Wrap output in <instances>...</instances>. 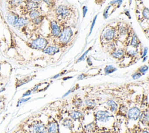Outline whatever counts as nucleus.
Here are the masks:
<instances>
[{"label":"nucleus","mask_w":149,"mask_h":133,"mask_svg":"<svg viewBox=\"0 0 149 133\" xmlns=\"http://www.w3.org/2000/svg\"><path fill=\"white\" fill-rule=\"evenodd\" d=\"M117 40L116 29L111 25L106 26L102 30L100 34V40L103 44H107L108 43Z\"/></svg>","instance_id":"1"},{"label":"nucleus","mask_w":149,"mask_h":133,"mask_svg":"<svg viewBox=\"0 0 149 133\" xmlns=\"http://www.w3.org/2000/svg\"><path fill=\"white\" fill-rule=\"evenodd\" d=\"M73 36V31L72 27L69 26H63L62 29L60 34L56 38L57 40V43L59 48L61 46H65L72 40Z\"/></svg>","instance_id":"2"},{"label":"nucleus","mask_w":149,"mask_h":133,"mask_svg":"<svg viewBox=\"0 0 149 133\" xmlns=\"http://www.w3.org/2000/svg\"><path fill=\"white\" fill-rule=\"evenodd\" d=\"M72 13V9L69 6L66 5H60L55 9V14L57 19L56 20L59 22L69 19Z\"/></svg>","instance_id":"3"},{"label":"nucleus","mask_w":149,"mask_h":133,"mask_svg":"<svg viewBox=\"0 0 149 133\" xmlns=\"http://www.w3.org/2000/svg\"><path fill=\"white\" fill-rule=\"evenodd\" d=\"M28 133H47V127L40 120H34L28 125Z\"/></svg>","instance_id":"4"},{"label":"nucleus","mask_w":149,"mask_h":133,"mask_svg":"<svg viewBox=\"0 0 149 133\" xmlns=\"http://www.w3.org/2000/svg\"><path fill=\"white\" fill-rule=\"evenodd\" d=\"M27 45L33 49L42 51L48 45V41L44 37L38 36L30 41Z\"/></svg>","instance_id":"5"},{"label":"nucleus","mask_w":149,"mask_h":133,"mask_svg":"<svg viewBox=\"0 0 149 133\" xmlns=\"http://www.w3.org/2000/svg\"><path fill=\"white\" fill-rule=\"evenodd\" d=\"M49 27L51 36L56 39L60 34L62 29L61 23L56 20H52L49 23Z\"/></svg>","instance_id":"6"},{"label":"nucleus","mask_w":149,"mask_h":133,"mask_svg":"<svg viewBox=\"0 0 149 133\" xmlns=\"http://www.w3.org/2000/svg\"><path fill=\"white\" fill-rule=\"evenodd\" d=\"M95 118L101 123H107L112 117V115L107 110H98L95 113Z\"/></svg>","instance_id":"7"},{"label":"nucleus","mask_w":149,"mask_h":133,"mask_svg":"<svg viewBox=\"0 0 149 133\" xmlns=\"http://www.w3.org/2000/svg\"><path fill=\"white\" fill-rule=\"evenodd\" d=\"M46 127L47 133H60L59 125L56 121L53 118L48 120Z\"/></svg>","instance_id":"8"},{"label":"nucleus","mask_w":149,"mask_h":133,"mask_svg":"<svg viewBox=\"0 0 149 133\" xmlns=\"http://www.w3.org/2000/svg\"><path fill=\"white\" fill-rule=\"evenodd\" d=\"M140 113L141 110L139 109V108L136 106H133L127 110L126 114L129 119L132 120H137L139 118Z\"/></svg>","instance_id":"9"},{"label":"nucleus","mask_w":149,"mask_h":133,"mask_svg":"<svg viewBox=\"0 0 149 133\" xmlns=\"http://www.w3.org/2000/svg\"><path fill=\"white\" fill-rule=\"evenodd\" d=\"M23 3L24 4L23 8L27 13H28V12L30 10L40 8V3L34 2L31 0H25Z\"/></svg>","instance_id":"10"},{"label":"nucleus","mask_w":149,"mask_h":133,"mask_svg":"<svg viewBox=\"0 0 149 133\" xmlns=\"http://www.w3.org/2000/svg\"><path fill=\"white\" fill-rule=\"evenodd\" d=\"M29 23H30V20L28 18V17L24 16L20 17L19 16L16 22H15V23L14 24L13 26L16 29H20L27 25Z\"/></svg>","instance_id":"11"},{"label":"nucleus","mask_w":149,"mask_h":133,"mask_svg":"<svg viewBox=\"0 0 149 133\" xmlns=\"http://www.w3.org/2000/svg\"><path fill=\"white\" fill-rule=\"evenodd\" d=\"M111 56L118 60H120L125 55V50L122 48H115L112 51H111Z\"/></svg>","instance_id":"12"},{"label":"nucleus","mask_w":149,"mask_h":133,"mask_svg":"<svg viewBox=\"0 0 149 133\" xmlns=\"http://www.w3.org/2000/svg\"><path fill=\"white\" fill-rule=\"evenodd\" d=\"M60 51V48L56 45H48L42 51L49 55H54Z\"/></svg>","instance_id":"13"},{"label":"nucleus","mask_w":149,"mask_h":133,"mask_svg":"<svg viewBox=\"0 0 149 133\" xmlns=\"http://www.w3.org/2000/svg\"><path fill=\"white\" fill-rule=\"evenodd\" d=\"M130 37L131 39L130 40V46L133 48H137L140 45V41L133 30L132 33Z\"/></svg>","instance_id":"14"},{"label":"nucleus","mask_w":149,"mask_h":133,"mask_svg":"<svg viewBox=\"0 0 149 133\" xmlns=\"http://www.w3.org/2000/svg\"><path fill=\"white\" fill-rule=\"evenodd\" d=\"M19 17V15L13 12L12 10H9L7 14V20L10 24L13 26Z\"/></svg>","instance_id":"15"},{"label":"nucleus","mask_w":149,"mask_h":133,"mask_svg":"<svg viewBox=\"0 0 149 133\" xmlns=\"http://www.w3.org/2000/svg\"><path fill=\"white\" fill-rule=\"evenodd\" d=\"M139 121L143 125H148V109H146L143 111H141L140 116H139Z\"/></svg>","instance_id":"16"},{"label":"nucleus","mask_w":149,"mask_h":133,"mask_svg":"<svg viewBox=\"0 0 149 133\" xmlns=\"http://www.w3.org/2000/svg\"><path fill=\"white\" fill-rule=\"evenodd\" d=\"M69 114L70 118L74 121L79 120L83 117V113L79 110H72L70 111Z\"/></svg>","instance_id":"17"},{"label":"nucleus","mask_w":149,"mask_h":133,"mask_svg":"<svg viewBox=\"0 0 149 133\" xmlns=\"http://www.w3.org/2000/svg\"><path fill=\"white\" fill-rule=\"evenodd\" d=\"M25 0H9L8 2V8L12 10L21 5Z\"/></svg>","instance_id":"18"},{"label":"nucleus","mask_w":149,"mask_h":133,"mask_svg":"<svg viewBox=\"0 0 149 133\" xmlns=\"http://www.w3.org/2000/svg\"><path fill=\"white\" fill-rule=\"evenodd\" d=\"M27 15H28V18L30 20L34 19L37 17L41 16L42 15L41 10L40 9V8H38V9H33V10H30L29 12H28Z\"/></svg>","instance_id":"19"},{"label":"nucleus","mask_w":149,"mask_h":133,"mask_svg":"<svg viewBox=\"0 0 149 133\" xmlns=\"http://www.w3.org/2000/svg\"><path fill=\"white\" fill-rule=\"evenodd\" d=\"M107 106L111 111L116 112L118 109V105L116 102L113 100H109L107 102Z\"/></svg>","instance_id":"20"},{"label":"nucleus","mask_w":149,"mask_h":133,"mask_svg":"<svg viewBox=\"0 0 149 133\" xmlns=\"http://www.w3.org/2000/svg\"><path fill=\"white\" fill-rule=\"evenodd\" d=\"M62 125L64 127H66L67 128H68L69 130H72L73 127H74V124H73V120L70 118H65L62 123Z\"/></svg>","instance_id":"21"},{"label":"nucleus","mask_w":149,"mask_h":133,"mask_svg":"<svg viewBox=\"0 0 149 133\" xmlns=\"http://www.w3.org/2000/svg\"><path fill=\"white\" fill-rule=\"evenodd\" d=\"M83 100L81 99L78 96H75L73 97V99L72 100V104L74 107H75L77 108H80L83 106Z\"/></svg>","instance_id":"22"},{"label":"nucleus","mask_w":149,"mask_h":133,"mask_svg":"<svg viewBox=\"0 0 149 133\" xmlns=\"http://www.w3.org/2000/svg\"><path fill=\"white\" fill-rule=\"evenodd\" d=\"M85 129L87 132L91 133L94 132L97 129V124L95 122H92L85 126Z\"/></svg>","instance_id":"23"},{"label":"nucleus","mask_w":149,"mask_h":133,"mask_svg":"<svg viewBox=\"0 0 149 133\" xmlns=\"http://www.w3.org/2000/svg\"><path fill=\"white\" fill-rule=\"evenodd\" d=\"M44 18L45 16L44 15H41L34 19H32V20H30V23H32V24L34 26H38L40 25H41V23L43 22L44 19Z\"/></svg>","instance_id":"24"},{"label":"nucleus","mask_w":149,"mask_h":133,"mask_svg":"<svg viewBox=\"0 0 149 133\" xmlns=\"http://www.w3.org/2000/svg\"><path fill=\"white\" fill-rule=\"evenodd\" d=\"M6 97L5 95H1L0 96V114L3 111L6 106Z\"/></svg>","instance_id":"25"},{"label":"nucleus","mask_w":149,"mask_h":133,"mask_svg":"<svg viewBox=\"0 0 149 133\" xmlns=\"http://www.w3.org/2000/svg\"><path fill=\"white\" fill-rule=\"evenodd\" d=\"M84 104L88 109H93L96 106V103L94 100L87 99L84 102Z\"/></svg>","instance_id":"26"},{"label":"nucleus","mask_w":149,"mask_h":133,"mask_svg":"<svg viewBox=\"0 0 149 133\" xmlns=\"http://www.w3.org/2000/svg\"><path fill=\"white\" fill-rule=\"evenodd\" d=\"M116 70H117V69L115 67H114L112 65H107V66H106L105 67V68H104V72L106 74H109L114 72Z\"/></svg>","instance_id":"27"},{"label":"nucleus","mask_w":149,"mask_h":133,"mask_svg":"<svg viewBox=\"0 0 149 133\" xmlns=\"http://www.w3.org/2000/svg\"><path fill=\"white\" fill-rule=\"evenodd\" d=\"M127 107L124 105V104H122L119 106V109H118V113L120 114V115H122V116H124L125 114H126L127 113Z\"/></svg>","instance_id":"28"},{"label":"nucleus","mask_w":149,"mask_h":133,"mask_svg":"<svg viewBox=\"0 0 149 133\" xmlns=\"http://www.w3.org/2000/svg\"><path fill=\"white\" fill-rule=\"evenodd\" d=\"M137 54H138L137 48H133V50H127V51H126L125 50V55L127 54L129 57H135L137 55Z\"/></svg>","instance_id":"29"},{"label":"nucleus","mask_w":149,"mask_h":133,"mask_svg":"<svg viewBox=\"0 0 149 133\" xmlns=\"http://www.w3.org/2000/svg\"><path fill=\"white\" fill-rule=\"evenodd\" d=\"M148 67L147 65H143L141 66L140 67H139L137 69V71L139 72L143 75L146 73V72L148 71Z\"/></svg>","instance_id":"30"},{"label":"nucleus","mask_w":149,"mask_h":133,"mask_svg":"<svg viewBox=\"0 0 149 133\" xmlns=\"http://www.w3.org/2000/svg\"><path fill=\"white\" fill-rule=\"evenodd\" d=\"M142 15L143 18L147 20L149 18V10L148 8H144L142 11Z\"/></svg>","instance_id":"31"},{"label":"nucleus","mask_w":149,"mask_h":133,"mask_svg":"<svg viewBox=\"0 0 149 133\" xmlns=\"http://www.w3.org/2000/svg\"><path fill=\"white\" fill-rule=\"evenodd\" d=\"M91 49V47H90L89 49H88L87 50H86V52H84L83 54V55L77 60V62H80V61H83V60H84V58H85V57L86 56V55L87 54V53L90 51V50Z\"/></svg>","instance_id":"32"},{"label":"nucleus","mask_w":149,"mask_h":133,"mask_svg":"<svg viewBox=\"0 0 149 133\" xmlns=\"http://www.w3.org/2000/svg\"><path fill=\"white\" fill-rule=\"evenodd\" d=\"M97 16H98V15H96L94 17V18H93V21H92V23H91V27H90V33H89V35H90L91 34V33H92V31H93V28H94V25H95V21H96V19H97Z\"/></svg>","instance_id":"33"},{"label":"nucleus","mask_w":149,"mask_h":133,"mask_svg":"<svg viewBox=\"0 0 149 133\" xmlns=\"http://www.w3.org/2000/svg\"><path fill=\"white\" fill-rule=\"evenodd\" d=\"M142 76V75L138 71H136V72H135L134 73H133L132 75V78L134 79V80H136V79H138L139 78H140L141 76Z\"/></svg>","instance_id":"34"},{"label":"nucleus","mask_w":149,"mask_h":133,"mask_svg":"<svg viewBox=\"0 0 149 133\" xmlns=\"http://www.w3.org/2000/svg\"><path fill=\"white\" fill-rule=\"evenodd\" d=\"M30 99H31V97H27V98H23V97H22V99H20V100H19L18 101V102H17V106H19V104H20L21 103H23V102H27V100H30Z\"/></svg>","instance_id":"35"},{"label":"nucleus","mask_w":149,"mask_h":133,"mask_svg":"<svg viewBox=\"0 0 149 133\" xmlns=\"http://www.w3.org/2000/svg\"><path fill=\"white\" fill-rule=\"evenodd\" d=\"M82 11H83V18H84L86 16V15L88 11L87 7L86 6H83L82 8Z\"/></svg>","instance_id":"36"},{"label":"nucleus","mask_w":149,"mask_h":133,"mask_svg":"<svg viewBox=\"0 0 149 133\" xmlns=\"http://www.w3.org/2000/svg\"><path fill=\"white\" fill-rule=\"evenodd\" d=\"M32 93V92L31 91V90H27L26 92H24L23 94H22V97H24L26 96H29L30 94H31Z\"/></svg>","instance_id":"37"},{"label":"nucleus","mask_w":149,"mask_h":133,"mask_svg":"<svg viewBox=\"0 0 149 133\" xmlns=\"http://www.w3.org/2000/svg\"><path fill=\"white\" fill-rule=\"evenodd\" d=\"M86 76H87V75L85 74H80V75L78 76L77 79L78 80H81V79H83L84 78H85Z\"/></svg>","instance_id":"38"},{"label":"nucleus","mask_w":149,"mask_h":133,"mask_svg":"<svg viewBox=\"0 0 149 133\" xmlns=\"http://www.w3.org/2000/svg\"><path fill=\"white\" fill-rule=\"evenodd\" d=\"M147 51H148V48L147 47H144V50H143V55L141 56V58H144V57L146 56V54L147 53Z\"/></svg>","instance_id":"39"},{"label":"nucleus","mask_w":149,"mask_h":133,"mask_svg":"<svg viewBox=\"0 0 149 133\" xmlns=\"http://www.w3.org/2000/svg\"><path fill=\"white\" fill-rule=\"evenodd\" d=\"M74 87H73V88H72V89H70V90H69L66 93H65L64 94H63V97H65V96H68V94H69L71 92H73V90H74Z\"/></svg>","instance_id":"40"},{"label":"nucleus","mask_w":149,"mask_h":133,"mask_svg":"<svg viewBox=\"0 0 149 133\" xmlns=\"http://www.w3.org/2000/svg\"><path fill=\"white\" fill-rule=\"evenodd\" d=\"M64 73L63 72H61V73H59V74H56V75H55V76H54L52 78V79H56V78H58V77H59L60 76H61V75H62Z\"/></svg>","instance_id":"41"},{"label":"nucleus","mask_w":149,"mask_h":133,"mask_svg":"<svg viewBox=\"0 0 149 133\" xmlns=\"http://www.w3.org/2000/svg\"><path fill=\"white\" fill-rule=\"evenodd\" d=\"M125 15H126V16H127L129 18V19L131 18V16H130V14H129V10H126V12H125Z\"/></svg>","instance_id":"42"},{"label":"nucleus","mask_w":149,"mask_h":133,"mask_svg":"<svg viewBox=\"0 0 149 133\" xmlns=\"http://www.w3.org/2000/svg\"><path fill=\"white\" fill-rule=\"evenodd\" d=\"M31 1H34V2H37V3H40V2H42V0H31Z\"/></svg>","instance_id":"43"},{"label":"nucleus","mask_w":149,"mask_h":133,"mask_svg":"<svg viewBox=\"0 0 149 133\" xmlns=\"http://www.w3.org/2000/svg\"><path fill=\"white\" fill-rule=\"evenodd\" d=\"M72 76H68L67 78H63V80H66V79H70V78H72Z\"/></svg>","instance_id":"44"},{"label":"nucleus","mask_w":149,"mask_h":133,"mask_svg":"<svg viewBox=\"0 0 149 133\" xmlns=\"http://www.w3.org/2000/svg\"><path fill=\"white\" fill-rule=\"evenodd\" d=\"M140 133H148V132L147 131H146V130H143L140 132Z\"/></svg>","instance_id":"45"},{"label":"nucleus","mask_w":149,"mask_h":133,"mask_svg":"<svg viewBox=\"0 0 149 133\" xmlns=\"http://www.w3.org/2000/svg\"><path fill=\"white\" fill-rule=\"evenodd\" d=\"M147 57H144V58H143V62H144V61H146V59H147Z\"/></svg>","instance_id":"46"},{"label":"nucleus","mask_w":149,"mask_h":133,"mask_svg":"<svg viewBox=\"0 0 149 133\" xmlns=\"http://www.w3.org/2000/svg\"><path fill=\"white\" fill-rule=\"evenodd\" d=\"M20 133H28V132H27V131H23V132H20Z\"/></svg>","instance_id":"47"}]
</instances>
